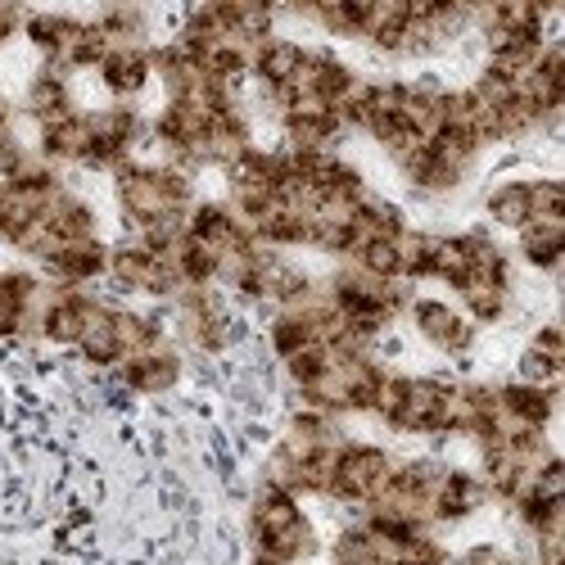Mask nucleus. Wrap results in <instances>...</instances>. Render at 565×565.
Here are the masks:
<instances>
[{
	"label": "nucleus",
	"mask_w": 565,
	"mask_h": 565,
	"mask_svg": "<svg viewBox=\"0 0 565 565\" xmlns=\"http://www.w3.org/2000/svg\"><path fill=\"white\" fill-rule=\"evenodd\" d=\"M114 200H118V213L127 217V226L140 231L159 217L191 213L195 209V177L163 168V163L131 159L114 172Z\"/></svg>",
	"instance_id": "obj_1"
},
{
	"label": "nucleus",
	"mask_w": 565,
	"mask_h": 565,
	"mask_svg": "<svg viewBox=\"0 0 565 565\" xmlns=\"http://www.w3.org/2000/svg\"><path fill=\"white\" fill-rule=\"evenodd\" d=\"M394 476V452L381 448V444H362V439H349L340 448V461H335V480H331V502L340 507H371L375 498L385 493Z\"/></svg>",
	"instance_id": "obj_2"
},
{
	"label": "nucleus",
	"mask_w": 565,
	"mask_h": 565,
	"mask_svg": "<svg viewBox=\"0 0 565 565\" xmlns=\"http://www.w3.org/2000/svg\"><path fill=\"white\" fill-rule=\"evenodd\" d=\"M412 326H416V335L426 340L435 353L444 358H466L470 349H476V326L466 321L461 308H452L448 299H426V295H416L412 308H407Z\"/></svg>",
	"instance_id": "obj_3"
},
{
	"label": "nucleus",
	"mask_w": 565,
	"mask_h": 565,
	"mask_svg": "<svg viewBox=\"0 0 565 565\" xmlns=\"http://www.w3.org/2000/svg\"><path fill=\"white\" fill-rule=\"evenodd\" d=\"M448 385L452 381H444V375H407V394L385 426L407 439H439V412H444Z\"/></svg>",
	"instance_id": "obj_4"
},
{
	"label": "nucleus",
	"mask_w": 565,
	"mask_h": 565,
	"mask_svg": "<svg viewBox=\"0 0 565 565\" xmlns=\"http://www.w3.org/2000/svg\"><path fill=\"white\" fill-rule=\"evenodd\" d=\"M484 507H489V489L476 470L444 466V480H439L435 502H430V525H461Z\"/></svg>",
	"instance_id": "obj_5"
},
{
	"label": "nucleus",
	"mask_w": 565,
	"mask_h": 565,
	"mask_svg": "<svg viewBox=\"0 0 565 565\" xmlns=\"http://www.w3.org/2000/svg\"><path fill=\"white\" fill-rule=\"evenodd\" d=\"M118 381H122V390H131V394H140V398H163L168 390H177V381H181V353L172 349V344H163V349H154V353H136V358H122L118 366Z\"/></svg>",
	"instance_id": "obj_6"
},
{
	"label": "nucleus",
	"mask_w": 565,
	"mask_h": 565,
	"mask_svg": "<svg viewBox=\"0 0 565 565\" xmlns=\"http://www.w3.org/2000/svg\"><path fill=\"white\" fill-rule=\"evenodd\" d=\"M109 271V245L105 241H73V245H60V254L51 263H41V276L55 280L64 290H86L105 280Z\"/></svg>",
	"instance_id": "obj_7"
},
{
	"label": "nucleus",
	"mask_w": 565,
	"mask_h": 565,
	"mask_svg": "<svg viewBox=\"0 0 565 565\" xmlns=\"http://www.w3.org/2000/svg\"><path fill=\"white\" fill-rule=\"evenodd\" d=\"M412 0H362V45L375 55H403V32H407Z\"/></svg>",
	"instance_id": "obj_8"
},
{
	"label": "nucleus",
	"mask_w": 565,
	"mask_h": 565,
	"mask_svg": "<svg viewBox=\"0 0 565 565\" xmlns=\"http://www.w3.org/2000/svg\"><path fill=\"white\" fill-rule=\"evenodd\" d=\"M77 100H73V86H68V73L51 68V64H41L32 77H28V90H23V114L45 127V122H55L64 114H73Z\"/></svg>",
	"instance_id": "obj_9"
},
{
	"label": "nucleus",
	"mask_w": 565,
	"mask_h": 565,
	"mask_svg": "<svg viewBox=\"0 0 565 565\" xmlns=\"http://www.w3.org/2000/svg\"><path fill=\"white\" fill-rule=\"evenodd\" d=\"M36 150L51 159L55 168H64V163H86V154H90V122H86V109H73V114H64V118H55V122H45V127H36Z\"/></svg>",
	"instance_id": "obj_10"
},
{
	"label": "nucleus",
	"mask_w": 565,
	"mask_h": 565,
	"mask_svg": "<svg viewBox=\"0 0 565 565\" xmlns=\"http://www.w3.org/2000/svg\"><path fill=\"white\" fill-rule=\"evenodd\" d=\"M96 73H100V86L114 96V105H131L140 90L150 86V77H154L150 51H109Z\"/></svg>",
	"instance_id": "obj_11"
},
{
	"label": "nucleus",
	"mask_w": 565,
	"mask_h": 565,
	"mask_svg": "<svg viewBox=\"0 0 565 565\" xmlns=\"http://www.w3.org/2000/svg\"><path fill=\"white\" fill-rule=\"evenodd\" d=\"M498 403H502L515 420H525L530 430H547L552 420H556V394H552V390H539V385H525V381L498 385Z\"/></svg>",
	"instance_id": "obj_12"
},
{
	"label": "nucleus",
	"mask_w": 565,
	"mask_h": 565,
	"mask_svg": "<svg viewBox=\"0 0 565 565\" xmlns=\"http://www.w3.org/2000/svg\"><path fill=\"white\" fill-rule=\"evenodd\" d=\"M515 245H521V258L534 267V271H556L561 267V254H565V222H525L515 231Z\"/></svg>",
	"instance_id": "obj_13"
},
{
	"label": "nucleus",
	"mask_w": 565,
	"mask_h": 565,
	"mask_svg": "<svg viewBox=\"0 0 565 565\" xmlns=\"http://www.w3.org/2000/svg\"><path fill=\"white\" fill-rule=\"evenodd\" d=\"M484 213L493 226H507V231H521L530 222V177H511V181H498L489 185L484 195Z\"/></svg>",
	"instance_id": "obj_14"
},
{
	"label": "nucleus",
	"mask_w": 565,
	"mask_h": 565,
	"mask_svg": "<svg viewBox=\"0 0 565 565\" xmlns=\"http://www.w3.org/2000/svg\"><path fill=\"white\" fill-rule=\"evenodd\" d=\"M331 565H390V556L381 552V543L371 539V530L358 521L349 530L335 534L331 543Z\"/></svg>",
	"instance_id": "obj_15"
},
{
	"label": "nucleus",
	"mask_w": 565,
	"mask_h": 565,
	"mask_svg": "<svg viewBox=\"0 0 565 565\" xmlns=\"http://www.w3.org/2000/svg\"><path fill=\"white\" fill-rule=\"evenodd\" d=\"M561 366H565V362H552V358H543V353H534V349H521V362H515V381L561 394Z\"/></svg>",
	"instance_id": "obj_16"
},
{
	"label": "nucleus",
	"mask_w": 565,
	"mask_h": 565,
	"mask_svg": "<svg viewBox=\"0 0 565 565\" xmlns=\"http://www.w3.org/2000/svg\"><path fill=\"white\" fill-rule=\"evenodd\" d=\"M457 556L426 530V534H416L412 543H403V552H398V561L394 565H452Z\"/></svg>",
	"instance_id": "obj_17"
},
{
	"label": "nucleus",
	"mask_w": 565,
	"mask_h": 565,
	"mask_svg": "<svg viewBox=\"0 0 565 565\" xmlns=\"http://www.w3.org/2000/svg\"><path fill=\"white\" fill-rule=\"evenodd\" d=\"M525 349H534V353H543V358H552V362H565V335H561V326H556V321H543L539 331L530 335Z\"/></svg>",
	"instance_id": "obj_18"
},
{
	"label": "nucleus",
	"mask_w": 565,
	"mask_h": 565,
	"mask_svg": "<svg viewBox=\"0 0 565 565\" xmlns=\"http://www.w3.org/2000/svg\"><path fill=\"white\" fill-rule=\"evenodd\" d=\"M452 565H525V561H515L507 547H498V543H476V547H466Z\"/></svg>",
	"instance_id": "obj_19"
}]
</instances>
